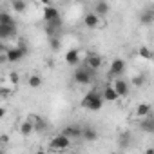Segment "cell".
<instances>
[{"mask_svg":"<svg viewBox=\"0 0 154 154\" xmlns=\"http://www.w3.org/2000/svg\"><path fill=\"white\" fill-rule=\"evenodd\" d=\"M4 54H6V60H8V62H11V63L20 62V60L27 54V45H26L24 42H20L17 47H8Z\"/></svg>","mask_w":154,"mask_h":154,"instance_id":"obj_2","label":"cell"},{"mask_svg":"<svg viewBox=\"0 0 154 154\" xmlns=\"http://www.w3.org/2000/svg\"><path fill=\"white\" fill-rule=\"evenodd\" d=\"M102 98H103V102H116L120 96H118V93L114 91L112 85H107V87L103 89V93H102Z\"/></svg>","mask_w":154,"mask_h":154,"instance_id":"obj_11","label":"cell"},{"mask_svg":"<svg viewBox=\"0 0 154 154\" xmlns=\"http://www.w3.org/2000/svg\"><path fill=\"white\" fill-rule=\"evenodd\" d=\"M94 13L98 17H105L109 13V4L105 2V0H98V2L94 4Z\"/></svg>","mask_w":154,"mask_h":154,"instance_id":"obj_14","label":"cell"},{"mask_svg":"<svg viewBox=\"0 0 154 154\" xmlns=\"http://www.w3.org/2000/svg\"><path fill=\"white\" fill-rule=\"evenodd\" d=\"M123 71H125V60H122V58L112 60L109 74H111V76H120V74H123Z\"/></svg>","mask_w":154,"mask_h":154,"instance_id":"obj_5","label":"cell"},{"mask_svg":"<svg viewBox=\"0 0 154 154\" xmlns=\"http://www.w3.org/2000/svg\"><path fill=\"white\" fill-rule=\"evenodd\" d=\"M141 129H143L145 132H149V134H152V132H154V120L150 118V114H149V118L141 123Z\"/></svg>","mask_w":154,"mask_h":154,"instance_id":"obj_22","label":"cell"},{"mask_svg":"<svg viewBox=\"0 0 154 154\" xmlns=\"http://www.w3.org/2000/svg\"><path fill=\"white\" fill-rule=\"evenodd\" d=\"M87 67H91V69H100L102 67V56H98V54H89V58H87Z\"/></svg>","mask_w":154,"mask_h":154,"instance_id":"obj_17","label":"cell"},{"mask_svg":"<svg viewBox=\"0 0 154 154\" xmlns=\"http://www.w3.org/2000/svg\"><path fill=\"white\" fill-rule=\"evenodd\" d=\"M20 132H22L24 136H29V134L33 132V123H31V120H26V122L20 125Z\"/></svg>","mask_w":154,"mask_h":154,"instance_id":"obj_23","label":"cell"},{"mask_svg":"<svg viewBox=\"0 0 154 154\" xmlns=\"http://www.w3.org/2000/svg\"><path fill=\"white\" fill-rule=\"evenodd\" d=\"M9 138H8V134H2V136H0V143H6Z\"/></svg>","mask_w":154,"mask_h":154,"instance_id":"obj_30","label":"cell"},{"mask_svg":"<svg viewBox=\"0 0 154 154\" xmlns=\"http://www.w3.org/2000/svg\"><path fill=\"white\" fill-rule=\"evenodd\" d=\"M114 91L118 93V96L122 98V96H127L129 94V82H125L123 78H118V80H114Z\"/></svg>","mask_w":154,"mask_h":154,"instance_id":"obj_6","label":"cell"},{"mask_svg":"<svg viewBox=\"0 0 154 154\" xmlns=\"http://www.w3.org/2000/svg\"><path fill=\"white\" fill-rule=\"evenodd\" d=\"M150 111H152V107H150V103H140L138 107H136V114L138 116H149L150 114Z\"/></svg>","mask_w":154,"mask_h":154,"instance_id":"obj_20","label":"cell"},{"mask_svg":"<svg viewBox=\"0 0 154 154\" xmlns=\"http://www.w3.org/2000/svg\"><path fill=\"white\" fill-rule=\"evenodd\" d=\"M80 132H82V129L80 127H76V125H67L65 129H63V134L67 136V138H80Z\"/></svg>","mask_w":154,"mask_h":154,"instance_id":"obj_15","label":"cell"},{"mask_svg":"<svg viewBox=\"0 0 154 154\" xmlns=\"http://www.w3.org/2000/svg\"><path fill=\"white\" fill-rule=\"evenodd\" d=\"M134 85H141L143 84V76H140V78H138V76H136V78H134V82H132Z\"/></svg>","mask_w":154,"mask_h":154,"instance_id":"obj_29","label":"cell"},{"mask_svg":"<svg viewBox=\"0 0 154 154\" xmlns=\"http://www.w3.org/2000/svg\"><path fill=\"white\" fill-rule=\"evenodd\" d=\"M6 116V109L4 107H0V118H4Z\"/></svg>","mask_w":154,"mask_h":154,"instance_id":"obj_31","label":"cell"},{"mask_svg":"<svg viewBox=\"0 0 154 154\" xmlns=\"http://www.w3.org/2000/svg\"><path fill=\"white\" fill-rule=\"evenodd\" d=\"M9 82H11L13 85L18 84V74H17V72H11V74H9Z\"/></svg>","mask_w":154,"mask_h":154,"instance_id":"obj_28","label":"cell"},{"mask_svg":"<svg viewBox=\"0 0 154 154\" xmlns=\"http://www.w3.org/2000/svg\"><path fill=\"white\" fill-rule=\"evenodd\" d=\"M60 17V13H58V9L54 8V6H45L44 8V20L45 22H49V20H54V18H58Z\"/></svg>","mask_w":154,"mask_h":154,"instance_id":"obj_13","label":"cell"},{"mask_svg":"<svg viewBox=\"0 0 154 154\" xmlns=\"http://www.w3.org/2000/svg\"><path fill=\"white\" fill-rule=\"evenodd\" d=\"M80 138L85 140V141H96L98 140V132L93 129V127H82V132H80Z\"/></svg>","mask_w":154,"mask_h":154,"instance_id":"obj_8","label":"cell"},{"mask_svg":"<svg viewBox=\"0 0 154 154\" xmlns=\"http://www.w3.org/2000/svg\"><path fill=\"white\" fill-rule=\"evenodd\" d=\"M6 49H8L6 45H2V44H0V53H6Z\"/></svg>","mask_w":154,"mask_h":154,"instance_id":"obj_33","label":"cell"},{"mask_svg":"<svg viewBox=\"0 0 154 154\" xmlns=\"http://www.w3.org/2000/svg\"><path fill=\"white\" fill-rule=\"evenodd\" d=\"M62 27V20H60V17L58 18H54V20H49L47 22V26H45V33L49 35V36H54L56 33H58V29Z\"/></svg>","mask_w":154,"mask_h":154,"instance_id":"obj_10","label":"cell"},{"mask_svg":"<svg viewBox=\"0 0 154 154\" xmlns=\"http://www.w3.org/2000/svg\"><path fill=\"white\" fill-rule=\"evenodd\" d=\"M49 147H51V149H56V150L69 149V147H71V138H67V136L62 132V134H58V136H54V138L51 140Z\"/></svg>","mask_w":154,"mask_h":154,"instance_id":"obj_4","label":"cell"},{"mask_svg":"<svg viewBox=\"0 0 154 154\" xmlns=\"http://www.w3.org/2000/svg\"><path fill=\"white\" fill-rule=\"evenodd\" d=\"M93 72H94V69H91V67H78L74 71V82L76 84H80V85H87V84H91V80H93Z\"/></svg>","mask_w":154,"mask_h":154,"instance_id":"obj_3","label":"cell"},{"mask_svg":"<svg viewBox=\"0 0 154 154\" xmlns=\"http://www.w3.org/2000/svg\"><path fill=\"white\" fill-rule=\"evenodd\" d=\"M11 9L15 13H24L27 9V2L26 0H11Z\"/></svg>","mask_w":154,"mask_h":154,"instance_id":"obj_18","label":"cell"},{"mask_svg":"<svg viewBox=\"0 0 154 154\" xmlns=\"http://www.w3.org/2000/svg\"><path fill=\"white\" fill-rule=\"evenodd\" d=\"M140 56L141 58H145V60H152V53H150V49L149 47H140Z\"/></svg>","mask_w":154,"mask_h":154,"instance_id":"obj_26","label":"cell"},{"mask_svg":"<svg viewBox=\"0 0 154 154\" xmlns=\"http://www.w3.org/2000/svg\"><path fill=\"white\" fill-rule=\"evenodd\" d=\"M65 62L69 63V65H76L80 62V51L78 49H69L67 53H65Z\"/></svg>","mask_w":154,"mask_h":154,"instance_id":"obj_12","label":"cell"},{"mask_svg":"<svg viewBox=\"0 0 154 154\" xmlns=\"http://www.w3.org/2000/svg\"><path fill=\"white\" fill-rule=\"evenodd\" d=\"M129 138H131L129 134H122V136H120V145H122V147H127V145H129Z\"/></svg>","mask_w":154,"mask_h":154,"instance_id":"obj_27","label":"cell"},{"mask_svg":"<svg viewBox=\"0 0 154 154\" xmlns=\"http://www.w3.org/2000/svg\"><path fill=\"white\" fill-rule=\"evenodd\" d=\"M0 24H9V26H17L15 18L8 13V11H0Z\"/></svg>","mask_w":154,"mask_h":154,"instance_id":"obj_21","label":"cell"},{"mask_svg":"<svg viewBox=\"0 0 154 154\" xmlns=\"http://www.w3.org/2000/svg\"><path fill=\"white\" fill-rule=\"evenodd\" d=\"M102 105H103V98H102V93H98L96 89L89 91V93L82 98V107H85V109H89V111H93V112L100 111Z\"/></svg>","mask_w":154,"mask_h":154,"instance_id":"obj_1","label":"cell"},{"mask_svg":"<svg viewBox=\"0 0 154 154\" xmlns=\"http://www.w3.org/2000/svg\"><path fill=\"white\" fill-rule=\"evenodd\" d=\"M152 20H154V13H152V9L149 8V9H145L141 15H140V22L143 24V26H150L152 24Z\"/></svg>","mask_w":154,"mask_h":154,"instance_id":"obj_16","label":"cell"},{"mask_svg":"<svg viewBox=\"0 0 154 154\" xmlns=\"http://www.w3.org/2000/svg\"><path fill=\"white\" fill-rule=\"evenodd\" d=\"M40 2H42V4H44V6H49V4H51V2H53V0H40Z\"/></svg>","mask_w":154,"mask_h":154,"instance_id":"obj_32","label":"cell"},{"mask_svg":"<svg viewBox=\"0 0 154 154\" xmlns=\"http://www.w3.org/2000/svg\"><path fill=\"white\" fill-rule=\"evenodd\" d=\"M27 82H29V85H31V87H35V89L42 85V78H40L38 74H33V76H29V80H27Z\"/></svg>","mask_w":154,"mask_h":154,"instance_id":"obj_24","label":"cell"},{"mask_svg":"<svg viewBox=\"0 0 154 154\" xmlns=\"http://www.w3.org/2000/svg\"><path fill=\"white\" fill-rule=\"evenodd\" d=\"M17 35V26L0 24V38H13Z\"/></svg>","mask_w":154,"mask_h":154,"instance_id":"obj_9","label":"cell"},{"mask_svg":"<svg viewBox=\"0 0 154 154\" xmlns=\"http://www.w3.org/2000/svg\"><path fill=\"white\" fill-rule=\"evenodd\" d=\"M31 123H33V131H38V132H44V131L47 129V125H45V122H44L42 118H38V116H33V118H31Z\"/></svg>","mask_w":154,"mask_h":154,"instance_id":"obj_19","label":"cell"},{"mask_svg":"<svg viewBox=\"0 0 154 154\" xmlns=\"http://www.w3.org/2000/svg\"><path fill=\"white\" fill-rule=\"evenodd\" d=\"M84 24H85L87 29H96L100 26V17L96 13H87L85 18H84Z\"/></svg>","mask_w":154,"mask_h":154,"instance_id":"obj_7","label":"cell"},{"mask_svg":"<svg viewBox=\"0 0 154 154\" xmlns=\"http://www.w3.org/2000/svg\"><path fill=\"white\" fill-rule=\"evenodd\" d=\"M60 45H62V44H60V38H58L56 35H54V36H49V47H51L53 51H58Z\"/></svg>","mask_w":154,"mask_h":154,"instance_id":"obj_25","label":"cell"}]
</instances>
